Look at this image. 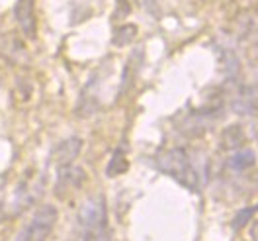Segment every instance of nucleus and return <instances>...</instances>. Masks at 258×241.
Segmentation results:
<instances>
[{"mask_svg": "<svg viewBox=\"0 0 258 241\" xmlns=\"http://www.w3.org/2000/svg\"><path fill=\"white\" fill-rule=\"evenodd\" d=\"M79 225L82 231L108 227V210L102 196H92L84 200V204L79 210Z\"/></svg>", "mask_w": 258, "mask_h": 241, "instance_id": "obj_3", "label": "nucleus"}, {"mask_svg": "<svg viewBox=\"0 0 258 241\" xmlns=\"http://www.w3.org/2000/svg\"><path fill=\"white\" fill-rule=\"evenodd\" d=\"M14 18L18 28L28 39H35L37 35V18H35V0H16Z\"/></svg>", "mask_w": 258, "mask_h": 241, "instance_id": "obj_4", "label": "nucleus"}, {"mask_svg": "<svg viewBox=\"0 0 258 241\" xmlns=\"http://www.w3.org/2000/svg\"><path fill=\"white\" fill-rule=\"evenodd\" d=\"M84 171L81 167H75V165H69V167H63L59 169V177H57V184H55V194L59 198H64L71 192L79 190L84 182Z\"/></svg>", "mask_w": 258, "mask_h": 241, "instance_id": "obj_5", "label": "nucleus"}, {"mask_svg": "<svg viewBox=\"0 0 258 241\" xmlns=\"http://www.w3.org/2000/svg\"><path fill=\"white\" fill-rule=\"evenodd\" d=\"M233 108L239 114H258V86H242L233 97Z\"/></svg>", "mask_w": 258, "mask_h": 241, "instance_id": "obj_8", "label": "nucleus"}, {"mask_svg": "<svg viewBox=\"0 0 258 241\" xmlns=\"http://www.w3.org/2000/svg\"><path fill=\"white\" fill-rule=\"evenodd\" d=\"M252 212H256V208H246V210H242V212H239V214L235 216V220H233V227H235V229H237V227H242V225L250 220Z\"/></svg>", "mask_w": 258, "mask_h": 241, "instance_id": "obj_13", "label": "nucleus"}, {"mask_svg": "<svg viewBox=\"0 0 258 241\" xmlns=\"http://www.w3.org/2000/svg\"><path fill=\"white\" fill-rule=\"evenodd\" d=\"M135 35H137V28H135V26H131V24L121 26V28H117L115 33H113V43H115V45H125V43H129Z\"/></svg>", "mask_w": 258, "mask_h": 241, "instance_id": "obj_11", "label": "nucleus"}, {"mask_svg": "<svg viewBox=\"0 0 258 241\" xmlns=\"http://www.w3.org/2000/svg\"><path fill=\"white\" fill-rule=\"evenodd\" d=\"M0 55L16 65H26L30 61V53L16 33L0 35Z\"/></svg>", "mask_w": 258, "mask_h": 241, "instance_id": "obj_6", "label": "nucleus"}, {"mask_svg": "<svg viewBox=\"0 0 258 241\" xmlns=\"http://www.w3.org/2000/svg\"><path fill=\"white\" fill-rule=\"evenodd\" d=\"M57 216L59 214L53 204H43L33 214L32 222L18 233L16 241H47L55 229Z\"/></svg>", "mask_w": 258, "mask_h": 241, "instance_id": "obj_2", "label": "nucleus"}, {"mask_svg": "<svg viewBox=\"0 0 258 241\" xmlns=\"http://www.w3.org/2000/svg\"><path fill=\"white\" fill-rule=\"evenodd\" d=\"M250 237H252V241H258V220L252 224V229H250Z\"/></svg>", "mask_w": 258, "mask_h": 241, "instance_id": "obj_14", "label": "nucleus"}, {"mask_svg": "<svg viewBox=\"0 0 258 241\" xmlns=\"http://www.w3.org/2000/svg\"><path fill=\"white\" fill-rule=\"evenodd\" d=\"M82 149V139L81 137H67L61 143L53 149V155L51 159L57 165V169H63V167H69L73 165L75 159L81 155Z\"/></svg>", "mask_w": 258, "mask_h": 241, "instance_id": "obj_7", "label": "nucleus"}, {"mask_svg": "<svg viewBox=\"0 0 258 241\" xmlns=\"http://www.w3.org/2000/svg\"><path fill=\"white\" fill-rule=\"evenodd\" d=\"M82 241H110V231H108V227L82 231Z\"/></svg>", "mask_w": 258, "mask_h": 241, "instance_id": "obj_12", "label": "nucleus"}, {"mask_svg": "<svg viewBox=\"0 0 258 241\" xmlns=\"http://www.w3.org/2000/svg\"><path fill=\"white\" fill-rule=\"evenodd\" d=\"M129 167L127 159H125V155H123V151H115V155L112 157V161L108 163V175L110 177H115V175H121V173H125Z\"/></svg>", "mask_w": 258, "mask_h": 241, "instance_id": "obj_10", "label": "nucleus"}, {"mask_svg": "<svg viewBox=\"0 0 258 241\" xmlns=\"http://www.w3.org/2000/svg\"><path fill=\"white\" fill-rule=\"evenodd\" d=\"M254 153L250 151V149H241V151H235L229 161H227V165H229V169H233V171H246L248 167H252L254 165Z\"/></svg>", "mask_w": 258, "mask_h": 241, "instance_id": "obj_9", "label": "nucleus"}, {"mask_svg": "<svg viewBox=\"0 0 258 241\" xmlns=\"http://www.w3.org/2000/svg\"><path fill=\"white\" fill-rule=\"evenodd\" d=\"M155 163H157L159 171H162L170 178H174L178 184L186 186L188 190H198L200 178H198V173L194 169L192 159L188 157V153L184 149H180V147L164 149L157 155Z\"/></svg>", "mask_w": 258, "mask_h": 241, "instance_id": "obj_1", "label": "nucleus"}]
</instances>
